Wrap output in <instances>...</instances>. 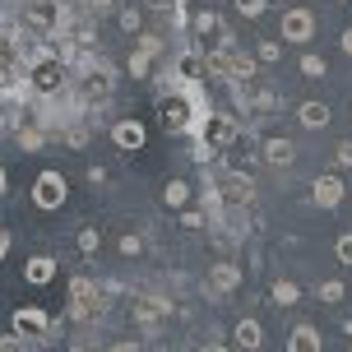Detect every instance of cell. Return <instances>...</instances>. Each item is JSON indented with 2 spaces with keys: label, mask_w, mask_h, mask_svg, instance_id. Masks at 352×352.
<instances>
[{
  "label": "cell",
  "mask_w": 352,
  "mask_h": 352,
  "mask_svg": "<svg viewBox=\"0 0 352 352\" xmlns=\"http://www.w3.org/2000/svg\"><path fill=\"white\" fill-rule=\"evenodd\" d=\"M287 352H324V343H320V329H316V324H306V320H301L297 329L287 334Z\"/></svg>",
  "instance_id": "4fadbf2b"
},
{
  "label": "cell",
  "mask_w": 352,
  "mask_h": 352,
  "mask_svg": "<svg viewBox=\"0 0 352 352\" xmlns=\"http://www.w3.org/2000/svg\"><path fill=\"white\" fill-rule=\"evenodd\" d=\"M278 56H283V47H278V42H260V47H255V60H260V65H274Z\"/></svg>",
  "instance_id": "484cf974"
},
{
  "label": "cell",
  "mask_w": 352,
  "mask_h": 352,
  "mask_svg": "<svg viewBox=\"0 0 352 352\" xmlns=\"http://www.w3.org/2000/svg\"><path fill=\"white\" fill-rule=\"evenodd\" d=\"M269 297L278 301V306H297V301H301V287L292 278H278L274 287H269Z\"/></svg>",
  "instance_id": "ac0fdd59"
},
{
  "label": "cell",
  "mask_w": 352,
  "mask_h": 352,
  "mask_svg": "<svg viewBox=\"0 0 352 352\" xmlns=\"http://www.w3.org/2000/svg\"><path fill=\"white\" fill-rule=\"evenodd\" d=\"M162 121H167V130H181V135H199V121H195V107H190V98H186V93H181V88H176V98L172 93H167V98H162Z\"/></svg>",
  "instance_id": "8992f818"
},
{
  "label": "cell",
  "mask_w": 352,
  "mask_h": 352,
  "mask_svg": "<svg viewBox=\"0 0 352 352\" xmlns=\"http://www.w3.org/2000/svg\"><path fill=\"white\" fill-rule=\"evenodd\" d=\"M199 352H228V348H223V343H204Z\"/></svg>",
  "instance_id": "d590c367"
},
{
  "label": "cell",
  "mask_w": 352,
  "mask_h": 352,
  "mask_svg": "<svg viewBox=\"0 0 352 352\" xmlns=\"http://www.w3.org/2000/svg\"><path fill=\"white\" fill-rule=\"evenodd\" d=\"M311 195H316V204L320 209H338V204H343V181H338L334 172H324V176H316V181H311Z\"/></svg>",
  "instance_id": "9c48e42d"
},
{
  "label": "cell",
  "mask_w": 352,
  "mask_h": 352,
  "mask_svg": "<svg viewBox=\"0 0 352 352\" xmlns=\"http://www.w3.org/2000/svg\"><path fill=\"white\" fill-rule=\"evenodd\" d=\"M33 204L42 213H56V209H65V195H70V181H65V172H56V167H47V172H37L33 181Z\"/></svg>",
  "instance_id": "7a4b0ae2"
},
{
  "label": "cell",
  "mask_w": 352,
  "mask_h": 352,
  "mask_svg": "<svg viewBox=\"0 0 352 352\" xmlns=\"http://www.w3.org/2000/svg\"><path fill=\"white\" fill-rule=\"evenodd\" d=\"M144 140H148V130H144L140 121H116V125H111V144H116V148H125V153L144 148Z\"/></svg>",
  "instance_id": "8fae6325"
},
{
  "label": "cell",
  "mask_w": 352,
  "mask_h": 352,
  "mask_svg": "<svg viewBox=\"0 0 352 352\" xmlns=\"http://www.w3.org/2000/svg\"><path fill=\"white\" fill-rule=\"evenodd\" d=\"M260 153H264L269 167H292V162H297V144L283 140V135H269V140L260 144Z\"/></svg>",
  "instance_id": "30bf717a"
},
{
  "label": "cell",
  "mask_w": 352,
  "mask_h": 352,
  "mask_svg": "<svg viewBox=\"0 0 352 352\" xmlns=\"http://www.w3.org/2000/svg\"><path fill=\"white\" fill-rule=\"evenodd\" d=\"M23 278L33 283V287H47V283L56 278V260L52 255H33V260L23 264Z\"/></svg>",
  "instance_id": "2e32d148"
},
{
  "label": "cell",
  "mask_w": 352,
  "mask_h": 352,
  "mask_svg": "<svg viewBox=\"0 0 352 352\" xmlns=\"http://www.w3.org/2000/svg\"><path fill=\"white\" fill-rule=\"evenodd\" d=\"M338 47H343V56H352V28H343V37H338Z\"/></svg>",
  "instance_id": "d6a6232c"
},
{
  "label": "cell",
  "mask_w": 352,
  "mask_h": 352,
  "mask_svg": "<svg viewBox=\"0 0 352 352\" xmlns=\"http://www.w3.org/2000/svg\"><path fill=\"white\" fill-rule=\"evenodd\" d=\"M47 329H52V316L42 306H19L14 311V334L19 338H42Z\"/></svg>",
  "instance_id": "52a82bcc"
},
{
  "label": "cell",
  "mask_w": 352,
  "mask_h": 352,
  "mask_svg": "<svg viewBox=\"0 0 352 352\" xmlns=\"http://www.w3.org/2000/svg\"><path fill=\"white\" fill-rule=\"evenodd\" d=\"M320 301H329V306H338V301H343V283H320Z\"/></svg>",
  "instance_id": "f1b7e54d"
},
{
  "label": "cell",
  "mask_w": 352,
  "mask_h": 352,
  "mask_svg": "<svg viewBox=\"0 0 352 352\" xmlns=\"http://www.w3.org/2000/svg\"><path fill=\"white\" fill-rule=\"evenodd\" d=\"M209 287L218 292V297L236 292V287H241V269H236L232 260H218V264H213V274H209Z\"/></svg>",
  "instance_id": "7c38bea8"
},
{
  "label": "cell",
  "mask_w": 352,
  "mask_h": 352,
  "mask_svg": "<svg viewBox=\"0 0 352 352\" xmlns=\"http://www.w3.org/2000/svg\"><path fill=\"white\" fill-rule=\"evenodd\" d=\"M334 162H338V167H352V140H343L334 148Z\"/></svg>",
  "instance_id": "4dcf8cb0"
},
{
  "label": "cell",
  "mask_w": 352,
  "mask_h": 352,
  "mask_svg": "<svg viewBox=\"0 0 352 352\" xmlns=\"http://www.w3.org/2000/svg\"><path fill=\"white\" fill-rule=\"evenodd\" d=\"M348 352H352V348H348Z\"/></svg>",
  "instance_id": "f35d334b"
},
{
  "label": "cell",
  "mask_w": 352,
  "mask_h": 352,
  "mask_svg": "<svg viewBox=\"0 0 352 352\" xmlns=\"http://www.w3.org/2000/svg\"><path fill=\"white\" fill-rule=\"evenodd\" d=\"M79 250H84V255H98V250H102V232L84 228V232H79Z\"/></svg>",
  "instance_id": "44dd1931"
},
{
  "label": "cell",
  "mask_w": 352,
  "mask_h": 352,
  "mask_svg": "<svg viewBox=\"0 0 352 352\" xmlns=\"http://www.w3.org/2000/svg\"><path fill=\"white\" fill-rule=\"evenodd\" d=\"M23 23L37 28V33H47V37H60L65 23H70V14L60 10V0H33V5L23 10Z\"/></svg>",
  "instance_id": "277c9868"
},
{
  "label": "cell",
  "mask_w": 352,
  "mask_h": 352,
  "mask_svg": "<svg viewBox=\"0 0 352 352\" xmlns=\"http://www.w3.org/2000/svg\"><path fill=\"white\" fill-rule=\"evenodd\" d=\"M204 140L213 144V153H218V148H232V144L241 140V125L232 121V116H218V111H213L209 121H204Z\"/></svg>",
  "instance_id": "ba28073f"
},
{
  "label": "cell",
  "mask_w": 352,
  "mask_h": 352,
  "mask_svg": "<svg viewBox=\"0 0 352 352\" xmlns=\"http://www.w3.org/2000/svg\"><path fill=\"white\" fill-rule=\"evenodd\" d=\"M107 352H140V343H111Z\"/></svg>",
  "instance_id": "836d02e7"
},
{
  "label": "cell",
  "mask_w": 352,
  "mask_h": 352,
  "mask_svg": "<svg viewBox=\"0 0 352 352\" xmlns=\"http://www.w3.org/2000/svg\"><path fill=\"white\" fill-rule=\"evenodd\" d=\"M79 5H84V10H111L116 0H79Z\"/></svg>",
  "instance_id": "1f68e13d"
},
{
  "label": "cell",
  "mask_w": 352,
  "mask_h": 352,
  "mask_svg": "<svg viewBox=\"0 0 352 352\" xmlns=\"http://www.w3.org/2000/svg\"><path fill=\"white\" fill-rule=\"evenodd\" d=\"M140 250H144V236H135V232L121 236V255H140Z\"/></svg>",
  "instance_id": "f546056e"
},
{
  "label": "cell",
  "mask_w": 352,
  "mask_h": 352,
  "mask_svg": "<svg viewBox=\"0 0 352 352\" xmlns=\"http://www.w3.org/2000/svg\"><path fill=\"white\" fill-rule=\"evenodd\" d=\"M297 121L306 125V130H324V125L334 121V111H329V102H316V98H311V102L297 107Z\"/></svg>",
  "instance_id": "5bb4252c"
},
{
  "label": "cell",
  "mask_w": 352,
  "mask_h": 352,
  "mask_svg": "<svg viewBox=\"0 0 352 352\" xmlns=\"http://www.w3.org/2000/svg\"><path fill=\"white\" fill-rule=\"evenodd\" d=\"M116 23H121L125 33H140V28H144V10H140V5H135V10H121V19H116Z\"/></svg>",
  "instance_id": "7402d4cb"
},
{
  "label": "cell",
  "mask_w": 352,
  "mask_h": 352,
  "mask_svg": "<svg viewBox=\"0 0 352 352\" xmlns=\"http://www.w3.org/2000/svg\"><path fill=\"white\" fill-rule=\"evenodd\" d=\"M19 144H23V148H42V144H47V135H42L37 125H23V130H19Z\"/></svg>",
  "instance_id": "cb8c5ba5"
},
{
  "label": "cell",
  "mask_w": 352,
  "mask_h": 352,
  "mask_svg": "<svg viewBox=\"0 0 352 352\" xmlns=\"http://www.w3.org/2000/svg\"><path fill=\"white\" fill-rule=\"evenodd\" d=\"M102 311V283H93L88 274L70 278V320H93Z\"/></svg>",
  "instance_id": "3957f363"
},
{
  "label": "cell",
  "mask_w": 352,
  "mask_h": 352,
  "mask_svg": "<svg viewBox=\"0 0 352 352\" xmlns=\"http://www.w3.org/2000/svg\"><path fill=\"white\" fill-rule=\"evenodd\" d=\"M301 74H306V79H320V74H324V60H320L316 52H306L301 56Z\"/></svg>",
  "instance_id": "d4e9b609"
},
{
  "label": "cell",
  "mask_w": 352,
  "mask_h": 352,
  "mask_svg": "<svg viewBox=\"0 0 352 352\" xmlns=\"http://www.w3.org/2000/svg\"><path fill=\"white\" fill-rule=\"evenodd\" d=\"M334 255H338V264H343V269H352V232H343V236L334 241Z\"/></svg>",
  "instance_id": "603a6c76"
},
{
  "label": "cell",
  "mask_w": 352,
  "mask_h": 352,
  "mask_svg": "<svg viewBox=\"0 0 352 352\" xmlns=\"http://www.w3.org/2000/svg\"><path fill=\"white\" fill-rule=\"evenodd\" d=\"M338 5H348V0H338Z\"/></svg>",
  "instance_id": "74e56055"
},
{
  "label": "cell",
  "mask_w": 352,
  "mask_h": 352,
  "mask_svg": "<svg viewBox=\"0 0 352 352\" xmlns=\"http://www.w3.org/2000/svg\"><path fill=\"white\" fill-rule=\"evenodd\" d=\"M167 311H172V301H167V297H140V301H135V320H140V324H158Z\"/></svg>",
  "instance_id": "e0dca14e"
},
{
  "label": "cell",
  "mask_w": 352,
  "mask_h": 352,
  "mask_svg": "<svg viewBox=\"0 0 352 352\" xmlns=\"http://www.w3.org/2000/svg\"><path fill=\"white\" fill-rule=\"evenodd\" d=\"M5 255H10V232L0 228V260H5Z\"/></svg>",
  "instance_id": "e575fe53"
},
{
  "label": "cell",
  "mask_w": 352,
  "mask_h": 352,
  "mask_svg": "<svg viewBox=\"0 0 352 352\" xmlns=\"http://www.w3.org/2000/svg\"><path fill=\"white\" fill-rule=\"evenodd\" d=\"M278 33H283V42H287V47H306V42L316 37V10H306V5H292V10H283Z\"/></svg>",
  "instance_id": "5b68a950"
},
{
  "label": "cell",
  "mask_w": 352,
  "mask_h": 352,
  "mask_svg": "<svg viewBox=\"0 0 352 352\" xmlns=\"http://www.w3.org/2000/svg\"><path fill=\"white\" fill-rule=\"evenodd\" d=\"M195 33H199V37H209V33L223 37V19L213 14V10H199V14H195Z\"/></svg>",
  "instance_id": "ffe728a7"
},
{
  "label": "cell",
  "mask_w": 352,
  "mask_h": 352,
  "mask_svg": "<svg viewBox=\"0 0 352 352\" xmlns=\"http://www.w3.org/2000/svg\"><path fill=\"white\" fill-rule=\"evenodd\" d=\"M144 10H172L176 23H181V19H186V14H181V10H186V0H144Z\"/></svg>",
  "instance_id": "4316f807"
},
{
  "label": "cell",
  "mask_w": 352,
  "mask_h": 352,
  "mask_svg": "<svg viewBox=\"0 0 352 352\" xmlns=\"http://www.w3.org/2000/svg\"><path fill=\"white\" fill-rule=\"evenodd\" d=\"M186 199H190V186H186V181H167V186H162V204H167V209H186Z\"/></svg>",
  "instance_id": "d6986e66"
},
{
  "label": "cell",
  "mask_w": 352,
  "mask_h": 352,
  "mask_svg": "<svg viewBox=\"0 0 352 352\" xmlns=\"http://www.w3.org/2000/svg\"><path fill=\"white\" fill-rule=\"evenodd\" d=\"M10 190V176H5V167H0V195Z\"/></svg>",
  "instance_id": "8d00e7d4"
},
{
  "label": "cell",
  "mask_w": 352,
  "mask_h": 352,
  "mask_svg": "<svg viewBox=\"0 0 352 352\" xmlns=\"http://www.w3.org/2000/svg\"><path fill=\"white\" fill-rule=\"evenodd\" d=\"M232 338H236V348H241V352H260V343H264V324H260V320H236Z\"/></svg>",
  "instance_id": "9a60e30c"
},
{
  "label": "cell",
  "mask_w": 352,
  "mask_h": 352,
  "mask_svg": "<svg viewBox=\"0 0 352 352\" xmlns=\"http://www.w3.org/2000/svg\"><path fill=\"white\" fill-rule=\"evenodd\" d=\"M232 5H236V10H241L246 19H260L264 10H269V0H232Z\"/></svg>",
  "instance_id": "83f0119b"
},
{
  "label": "cell",
  "mask_w": 352,
  "mask_h": 352,
  "mask_svg": "<svg viewBox=\"0 0 352 352\" xmlns=\"http://www.w3.org/2000/svg\"><path fill=\"white\" fill-rule=\"evenodd\" d=\"M250 199H255V181L246 172H232V167H218L209 176V209H250Z\"/></svg>",
  "instance_id": "6da1fadb"
}]
</instances>
